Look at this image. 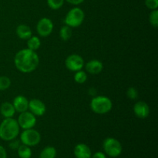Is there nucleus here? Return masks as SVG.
Listing matches in <instances>:
<instances>
[{"mask_svg": "<svg viewBox=\"0 0 158 158\" xmlns=\"http://www.w3.org/2000/svg\"><path fill=\"white\" fill-rule=\"evenodd\" d=\"M84 19L85 13L83 9L79 7H74L67 12L64 19V23L69 27L77 28L83 24Z\"/></svg>", "mask_w": 158, "mask_h": 158, "instance_id": "20e7f679", "label": "nucleus"}, {"mask_svg": "<svg viewBox=\"0 0 158 158\" xmlns=\"http://www.w3.org/2000/svg\"><path fill=\"white\" fill-rule=\"evenodd\" d=\"M68 3L69 4L74 5V6H78V5L83 3L85 0H66Z\"/></svg>", "mask_w": 158, "mask_h": 158, "instance_id": "c756f323", "label": "nucleus"}, {"mask_svg": "<svg viewBox=\"0 0 158 158\" xmlns=\"http://www.w3.org/2000/svg\"><path fill=\"white\" fill-rule=\"evenodd\" d=\"M74 80L77 83L79 84H83L87 80V74L86 72L81 70H79L75 72L74 74Z\"/></svg>", "mask_w": 158, "mask_h": 158, "instance_id": "412c9836", "label": "nucleus"}, {"mask_svg": "<svg viewBox=\"0 0 158 158\" xmlns=\"http://www.w3.org/2000/svg\"><path fill=\"white\" fill-rule=\"evenodd\" d=\"M54 25L52 20L47 17H43L40 19L36 25V31L38 35L40 37L46 38L49 35H51V33L53 31Z\"/></svg>", "mask_w": 158, "mask_h": 158, "instance_id": "0eeeda50", "label": "nucleus"}, {"mask_svg": "<svg viewBox=\"0 0 158 158\" xmlns=\"http://www.w3.org/2000/svg\"><path fill=\"white\" fill-rule=\"evenodd\" d=\"M41 46V40L36 35H32L27 40V48L31 50L36 51Z\"/></svg>", "mask_w": 158, "mask_h": 158, "instance_id": "a211bd4d", "label": "nucleus"}, {"mask_svg": "<svg viewBox=\"0 0 158 158\" xmlns=\"http://www.w3.org/2000/svg\"><path fill=\"white\" fill-rule=\"evenodd\" d=\"M10 143H9V148H11L12 150H17L19 148V147L20 146V143H21V142H20V140H15V139H14V140H11Z\"/></svg>", "mask_w": 158, "mask_h": 158, "instance_id": "bb28decb", "label": "nucleus"}, {"mask_svg": "<svg viewBox=\"0 0 158 158\" xmlns=\"http://www.w3.org/2000/svg\"><path fill=\"white\" fill-rule=\"evenodd\" d=\"M12 82L9 77L6 76H1L0 77V91H5L9 89L11 86Z\"/></svg>", "mask_w": 158, "mask_h": 158, "instance_id": "4be33fe9", "label": "nucleus"}, {"mask_svg": "<svg viewBox=\"0 0 158 158\" xmlns=\"http://www.w3.org/2000/svg\"><path fill=\"white\" fill-rule=\"evenodd\" d=\"M0 158H7V152L2 145H0Z\"/></svg>", "mask_w": 158, "mask_h": 158, "instance_id": "c85d7f7f", "label": "nucleus"}, {"mask_svg": "<svg viewBox=\"0 0 158 158\" xmlns=\"http://www.w3.org/2000/svg\"><path fill=\"white\" fill-rule=\"evenodd\" d=\"M29 110L35 117H42L46 112L45 103L39 99H32L29 101Z\"/></svg>", "mask_w": 158, "mask_h": 158, "instance_id": "9d476101", "label": "nucleus"}, {"mask_svg": "<svg viewBox=\"0 0 158 158\" xmlns=\"http://www.w3.org/2000/svg\"><path fill=\"white\" fill-rule=\"evenodd\" d=\"M0 114L4 118H12L15 114V110L12 103L4 102L0 106Z\"/></svg>", "mask_w": 158, "mask_h": 158, "instance_id": "dca6fc26", "label": "nucleus"}, {"mask_svg": "<svg viewBox=\"0 0 158 158\" xmlns=\"http://www.w3.org/2000/svg\"><path fill=\"white\" fill-rule=\"evenodd\" d=\"M91 158H106V156L104 153L101 152V151H98V152H96L95 154H92Z\"/></svg>", "mask_w": 158, "mask_h": 158, "instance_id": "cd10ccee", "label": "nucleus"}, {"mask_svg": "<svg viewBox=\"0 0 158 158\" xmlns=\"http://www.w3.org/2000/svg\"><path fill=\"white\" fill-rule=\"evenodd\" d=\"M133 110L136 117L140 119H145L150 115V106L144 101L137 102Z\"/></svg>", "mask_w": 158, "mask_h": 158, "instance_id": "9b49d317", "label": "nucleus"}, {"mask_svg": "<svg viewBox=\"0 0 158 158\" xmlns=\"http://www.w3.org/2000/svg\"><path fill=\"white\" fill-rule=\"evenodd\" d=\"M20 142L22 144L28 147H35L38 145L41 141V134L36 130L31 129L23 130L20 134Z\"/></svg>", "mask_w": 158, "mask_h": 158, "instance_id": "423d86ee", "label": "nucleus"}, {"mask_svg": "<svg viewBox=\"0 0 158 158\" xmlns=\"http://www.w3.org/2000/svg\"><path fill=\"white\" fill-rule=\"evenodd\" d=\"M49 7L52 10H58L64 4L65 0H46Z\"/></svg>", "mask_w": 158, "mask_h": 158, "instance_id": "5701e85b", "label": "nucleus"}, {"mask_svg": "<svg viewBox=\"0 0 158 158\" xmlns=\"http://www.w3.org/2000/svg\"><path fill=\"white\" fill-rule=\"evenodd\" d=\"M86 71L92 75H97L100 74L103 69V64L101 61L98 60H92L87 62L84 65Z\"/></svg>", "mask_w": 158, "mask_h": 158, "instance_id": "ddd939ff", "label": "nucleus"}, {"mask_svg": "<svg viewBox=\"0 0 158 158\" xmlns=\"http://www.w3.org/2000/svg\"><path fill=\"white\" fill-rule=\"evenodd\" d=\"M20 127L17 120L12 118H4L0 123V139L5 141H11L16 139L19 134Z\"/></svg>", "mask_w": 158, "mask_h": 158, "instance_id": "f03ea898", "label": "nucleus"}, {"mask_svg": "<svg viewBox=\"0 0 158 158\" xmlns=\"http://www.w3.org/2000/svg\"><path fill=\"white\" fill-rule=\"evenodd\" d=\"M15 33L19 38L24 40H27L32 35V29L26 24L19 25L15 29Z\"/></svg>", "mask_w": 158, "mask_h": 158, "instance_id": "2eb2a0df", "label": "nucleus"}, {"mask_svg": "<svg viewBox=\"0 0 158 158\" xmlns=\"http://www.w3.org/2000/svg\"><path fill=\"white\" fill-rule=\"evenodd\" d=\"M72 28L66 26V25H65L63 27H61V29L60 30V37L63 41L66 42L68 40H69L71 37H72Z\"/></svg>", "mask_w": 158, "mask_h": 158, "instance_id": "aec40b11", "label": "nucleus"}, {"mask_svg": "<svg viewBox=\"0 0 158 158\" xmlns=\"http://www.w3.org/2000/svg\"><path fill=\"white\" fill-rule=\"evenodd\" d=\"M15 112L23 113L29 110V100L23 95H19L14 98L12 102Z\"/></svg>", "mask_w": 158, "mask_h": 158, "instance_id": "f8f14e48", "label": "nucleus"}, {"mask_svg": "<svg viewBox=\"0 0 158 158\" xmlns=\"http://www.w3.org/2000/svg\"><path fill=\"white\" fill-rule=\"evenodd\" d=\"M17 154L19 158H31L32 157V150L30 147L21 144L17 149Z\"/></svg>", "mask_w": 158, "mask_h": 158, "instance_id": "6ab92c4d", "label": "nucleus"}, {"mask_svg": "<svg viewBox=\"0 0 158 158\" xmlns=\"http://www.w3.org/2000/svg\"><path fill=\"white\" fill-rule=\"evenodd\" d=\"M40 64V57L35 51L23 49L16 52L14 56V65L19 72L30 73L33 72Z\"/></svg>", "mask_w": 158, "mask_h": 158, "instance_id": "f257e3e1", "label": "nucleus"}, {"mask_svg": "<svg viewBox=\"0 0 158 158\" xmlns=\"http://www.w3.org/2000/svg\"><path fill=\"white\" fill-rule=\"evenodd\" d=\"M74 155L76 158H91L92 151L88 145L85 143H78L74 148Z\"/></svg>", "mask_w": 158, "mask_h": 158, "instance_id": "4468645a", "label": "nucleus"}, {"mask_svg": "<svg viewBox=\"0 0 158 158\" xmlns=\"http://www.w3.org/2000/svg\"><path fill=\"white\" fill-rule=\"evenodd\" d=\"M91 110L97 114H106L112 110L113 103L106 96H95L90 101Z\"/></svg>", "mask_w": 158, "mask_h": 158, "instance_id": "7ed1b4c3", "label": "nucleus"}, {"mask_svg": "<svg viewBox=\"0 0 158 158\" xmlns=\"http://www.w3.org/2000/svg\"><path fill=\"white\" fill-rule=\"evenodd\" d=\"M145 6L151 10H155L158 8V0H145Z\"/></svg>", "mask_w": 158, "mask_h": 158, "instance_id": "a878e982", "label": "nucleus"}, {"mask_svg": "<svg viewBox=\"0 0 158 158\" xmlns=\"http://www.w3.org/2000/svg\"><path fill=\"white\" fill-rule=\"evenodd\" d=\"M17 122L19 127L23 130L31 129V128H33L36 124V117L32 114L30 111H25V112L20 113Z\"/></svg>", "mask_w": 158, "mask_h": 158, "instance_id": "6e6552de", "label": "nucleus"}, {"mask_svg": "<svg viewBox=\"0 0 158 158\" xmlns=\"http://www.w3.org/2000/svg\"><path fill=\"white\" fill-rule=\"evenodd\" d=\"M56 149L54 147L48 146L42 150L40 154V158H56Z\"/></svg>", "mask_w": 158, "mask_h": 158, "instance_id": "f3484780", "label": "nucleus"}, {"mask_svg": "<svg viewBox=\"0 0 158 158\" xmlns=\"http://www.w3.org/2000/svg\"><path fill=\"white\" fill-rule=\"evenodd\" d=\"M127 97L130 100H137L139 96L138 90L135 87H133V86L129 87L127 89Z\"/></svg>", "mask_w": 158, "mask_h": 158, "instance_id": "393cba45", "label": "nucleus"}, {"mask_svg": "<svg viewBox=\"0 0 158 158\" xmlns=\"http://www.w3.org/2000/svg\"><path fill=\"white\" fill-rule=\"evenodd\" d=\"M66 67L72 72L81 70L84 67V60L78 54H71L65 60Z\"/></svg>", "mask_w": 158, "mask_h": 158, "instance_id": "1a4fd4ad", "label": "nucleus"}, {"mask_svg": "<svg viewBox=\"0 0 158 158\" xmlns=\"http://www.w3.org/2000/svg\"><path fill=\"white\" fill-rule=\"evenodd\" d=\"M103 148L106 155L110 157H118L123 151L121 143L114 137H107L103 140Z\"/></svg>", "mask_w": 158, "mask_h": 158, "instance_id": "39448f33", "label": "nucleus"}, {"mask_svg": "<svg viewBox=\"0 0 158 158\" xmlns=\"http://www.w3.org/2000/svg\"><path fill=\"white\" fill-rule=\"evenodd\" d=\"M149 22L150 24L154 28H157L158 26V10H151L149 15Z\"/></svg>", "mask_w": 158, "mask_h": 158, "instance_id": "b1692460", "label": "nucleus"}]
</instances>
